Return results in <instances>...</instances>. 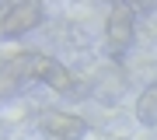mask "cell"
<instances>
[{"mask_svg":"<svg viewBox=\"0 0 157 140\" xmlns=\"http://www.w3.org/2000/svg\"><path fill=\"white\" fill-rule=\"evenodd\" d=\"M39 130L49 140H80L87 133V123L84 116H77V112H59V109H45L39 116Z\"/></svg>","mask_w":157,"mask_h":140,"instance_id":"4","label":"cell"},{"mask_svg":"<svg viewBox=\"0 0 157 140\" xmlns=\"http://www.w3.org/2000/svg\"><path fill=\"white\" fill-rule=\"evenodd\" d=\"M45 21V4L42 0H17V4L7 7V14L0 18V32L7 39H17V35H28Z\"/></svg>","mask_w":157,"mask_h":140,"instance_id":"2","label":"cell"},{"mask_svg":"<svg viewBox=\"0 0 157 140\" xmlns=\"http://www.w3.org/2000/svg\"><path fill=\"white\" fill-rule=\"evenodd\" d=\"M136 32H133V7L126 0H115L112 11H108V21H105V42L112 49L115 60H122V53L133 46Z\"/></svg>","mask_w":157,"mask_h":140,"instance_id":"3","label":"cell"},{"mask_svg":"<svg viewBox=\"0 0 157 140\" xmlns=\"http://www.w3.org/2000/svg\"><path fill=\"white\" fill-rule=\"evenodd\" d=\"M21 77H28V74H25V56L21 60H11L4 70H0V98L14 95V91L21 88Z\"/></svg>","mask_w":157,"mask_h":140,"instance_id":"6","label":"cell"},{"mask_svg":"<svg viewBox=\"0 0 157 140\" xmlns=\"http://www.w3.org/2000/svg\"><path fill=\"white\" fill-rule=\"evenodd\" d=\"M136 119L143 126H157V84H147L136 98Z\"/></svg>","mask_w":157,"mask_h":140,"instance_id":"5","label":"cell"},{"mask_svg":"<svg viewBox=\"0 0 157 140\" xmlns=\"http://www.w3.org/2000/svg\"><path fill=\"white\" fill-rule=\"evenodd\" d=\"M25 74H28L32 81H42L49 84L56 95H70L77 77L63 67L59 60H52V56H42V53H25Z\"/></svg>","mask_w":157,"mask_h":140,"instance_id":"1","label":"cell"}]
</instances>
